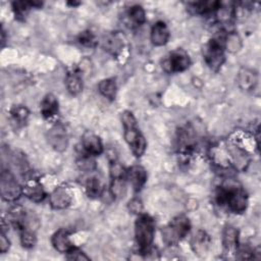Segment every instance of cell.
I'll list each match as a JSON object with an SVG mask.
<instances>
[{
    "mask_svg": "<svg viewBox=\"0 0 261 261\" xmlns=\"http://www.w3.org/2000/svg\"><path fill=\"white\" fill-rule=\"evenodd\" d=\"M22 195L36 203L42 202L46 198V192L43 186L35 177L25 179V182L22 186Z\"/></svg>",
    "mask_w": 261,
    "mask_h": 261,
    "instance_id": "cell-10",
    "label": "cell"
},
{
    "mask_svg": "<svg viewBox=\"0 0 261 261\" xmlns=\"http://www.w3.org/2000/svg\"><path fill=\"white\" fill-rule=\"evenodd\" d=\"M155 236V221L145 213L138 215L135 222V239L139 248V252L144 255L150 254L153 249V241Z\"/></svg>",
    "mask_w": 261,
    "mask_h": 261,
    "instance_id": "cell-3",
    "label": "cell"
},
{
    "mask_svg": "<svg viewBox=\"0 0 261 261\" xmlns=\"http://www.w3.org/2000/svg\"><path fill=\"white\" fill-rule=\"evenodd\" d=\"M110 193L114 199L123 198L126 193V177H116L110 180Z\"/></svg>",
    "mask_w": 261,
    "mask_h": 261,
    "instance_id": "cell-25",
    "label": "cell"
},
{
    "mask_svg": "<svg viewBox=\"0 0 261 261\" xmlns=\"http://www.w3.org/2000/svg\"><path fill=\"white\" fill-rule=\"evenodd\" d=\"M40 112L45 119L54 118L59 112L58 100L53 94H47L40 104Z\"/></svg>",
    "mask_w": 261,
    "mask_h": 261,
    "instance_id": "cell-16",
    "label": "cell"
},
{
    "mask_svg": "<svg viewBox=\"0 0 261 261\" xmlns=\"http://www.w3.org/2000/svg\"><path fill=\"white\" fill-rule=\"evenodd\" d=\"M10 114L14 122H16L17 124H22L23 122L27 121V118L29 117L30 112L25 106L16 105L11 108Z\"/></svg>",
    "mask_w": 261,
    "mask_h": 261,
    "instance_id": "cell-28",
    "label": "cell"
},
{
    "mask_svg": "<svg viewBox=\"0 0 261 261\" xmlns=\"http://www.w3.org/2000/svg\"><path fill=\"white\" fill-rule=\"evenodd\" d=\"M238 85L243 91H252L258 83L257 73L249 68H242L238 74Z\"/></svg>",
    "mask_w": 261,
    "mask_h": 261,
    "instance_id": "cell-18",
    "label": "cell"
},
{
    "mask_svg": "<svg viewBox=\"0 0 261 261\" xmlns=\"http://www.w3.org/2000/svg\"><path fill=\"white\" fill-rule=\"evenodd\" d=\"M127 207H128V210H129L132 213H134V214L139 215V214L143 213V212H142V211H143V203H142L141 199H139V198H133V199L128 202Z\"/></svg>",
    "mask_w": 261,
    "mask_h": 261,
    "instance_id": "cell-33",
    "label": "cell"
},
{
    "mask_svg": "<svg viewBox=\"0 0 261 261\" xmlns=\"http://www.w3.org/2000/svg\"><path fill=\"white\" fill-rule=\"evenodd\" d=\"M170 37V33L167 24L164 21H157L153 24L150 34V40L155 46H164Z\"/></svg>",
    "mask_w": 261,
    "mask_h": 261,
    "instance_id": "cell-15",
    "label": "cell"
},
{
    "mask_svg": "<svg viewBox=\"0 0 261 261\" xmlns=\"http://www.w3.org/2000/svg\"><path fill=\"white\" fill-rule=\"evenodd\" d=\"M203 58L211 70L217 71L225 61L223 38L210 39L203 47Z\"/></svg>",
    "mask_w": 261,
    "mask_h": 261,
    "instance_id": "cell-5",
    "label": "cell"
},
{
    "mask_svg": "<svg viewBox=\"0 0 261 261\" xmlns=\"http://www.w3.org/2000/svg\"><path fill=\"white\" fill-rule=\"evenodd\" d=\"M190 229V219L184 214L177 215L173 217L167 225L162 227V240L168 246L176 245L185 237H187Z\"/></svg>",
    "mask_w": 261,
    "mask_h": 261,
    "instance_id": "cell-4",
    "label": "cell"
},
{
    "mask_svg": "<svg viewBox=\"0 0 261 261\" xmlns=\"http://www.w3.org/2000/svg\"><path fill=\"white\" fill-rule=\"evenodd\" d=\"M211 244V239L206 231L199 229L191 240V248L195 254L203 256L207 253Z\"/></svg>",
    "mask_w": 261,
    "mask_h": 261,
    "instance_id": "cell-17",
    "label": "cell"
},
{
    "mask_svg": "<svg viewBox=\"0 0 261 261\" xmlns=\"http://www.w3.org/2000/svg\"><path fill=\"white\" fill-rule=\"evenodd\" d=\"M69 236V231L65 228H60L56 230L51 237V244L53 248L59 253H68L74 247L70 241Z\"/></svg>",
    "mask_w": 261,
    "mask_h": 261,
    "instance_id": "cell-13",
    "label": "cell"
},
{
    "mask_svg": "<svg viewBox=\"0 0 261 261\" xmlns=\"http://www.w3.org/2000/svg\"><path fill=\"white\" fill-rule=\"evenodd\" d=\"M103 47L112 55H118L123 48V42L118 35L110 34L103 39Z\"/></svg>",
    "mask_w": 261,
    "mask_h": 261,
    "instance_id": "cell-22",
    "label": "cell"
},
{
    "mask_svg": "<svg viewBox=\"0 0 261 261\" xmlns=\"http://www.w3.org/2000/svg\"><path fill=\"white\" fill-rule=\"evenodd\" d=\"M222 247L226 254H236L239 247V231L231 225L225 226L222 232Z\"/></svg>",
    "mask_w": 261,
    "mask_h": 261,
    "instance_id": "cell-14",
    "label": "cell"
},
{
    "mask_svg": "<svg viewBox=\"0 0 261 261\" xmlns=\"http://www.w3.org/2000/svg\"><path fill=\"white\" fill-rule=\"evenodd\" d=\"M121 122L123 126V137L136 157H141L147 148L145 137L140 130L137 119L133 112L125 110L121 113Z\"/></svg>",
    "mask_w": 261,
    "mask_h": 261,
    "instance_id": "cell-2",
    "label": "cell"
},
{
    "mask_svg": "<svg viewBox=\"0 0 261 261\" xmlns=\"http://www.w3.org/2000/svg\"><path fill=\"white\" fill-rule=\"evenodd\" d=\"M85 190L89 198L96 199L102 195L104 191V185L98 176H91L86 180Z\"/></svg>",
    "mask_w": 261,
    "mask_h": 261,
    "instance_id": "cell-20",
    "label": "cell"
},
{
    "mask_svg": "<svg viewBox=\"0 0 261 261\" xmlns=\"http://www.w3.org/2000/svg\"><path fill=\"white\" fill-rule=\"evenodd\" d=\"M66 258L68 260H89L90 257L87 256L82 250L73 247L68 253H66Z\"/></svg>",
    "mask_w": 261,
    "mask_h": 261,
    "instance_id": "cell-32",
    "label": "cell"
},
{
    "mask_svg": "<svg viewBox=\"0 0 261 261\" xmlns=\"http://www.w3.org/2000/svg\"><path fill=\"white\" fill-rule=\"evenodd\" d=\"M47 139L49 145L57 152L66 150L68 146V135L65 127L60 124H54L47 133Z\"/></svg>",
    "mask_w": 261,
    "mask_h": 261,
    "instance_id": "cell-8",
    "label": "cell"
},
{
    "mask_svg": "<svg viewBox=\"0 0 261 261\" xmlns=\"http://www.w3.org/2000/svg\"><path fill=\"white\" fill-rule=\"evenodd\" d=\"M42 3L37 1H14L12 2V9L15 17L23 18L32 8L41 7Z\"/></svg>",
    "mask_w": 261,
    "mask_h": 261,
    "instance_id": "cell-23",
    "label": "cell"
},
{
    "mask_svg": "<svg viewBox=\"0 0 261 261\" xmlns=\"http://www.w3.org/2000/svg\"><path fill=\"white\" fill-rule=\"evenodd\" d=\"M77 40H79L80 44H82L83 46H86V47H94L96 45V43H97L94 34L92 32H90V31L83 32L79 36Z\"/></svg>",
    "mask_w": 261,
    "mask_h": 261,
    "instance_id": "cell-31",
    "label": "cell"
},
{
    "mask_svg": "<svg viewBox=\"0 0 261 261\" xmlns=\"http://www.w3.org/2000/svg\"><path fill=\"white\" fill-rule=\"evenodd\" d=\"M65 84H66V88L67 91L75 96L79 95L82 91H83V73H81L80 69H72L70 71H68V73L66 74V79H65Z\"/></svg>",
    "mask_w": 261,
    "mask_h": 261,
    "instance_id": "cell-19",
    "label": "cell"
},
{
    "mask_svg": "<svg viewBox=\"0 0 261 261\" xmlns=\"http://www.w3.org/2000/svg\"><path fill=\"white\" fill-rule=\"evenodd\" d=\"M126 16L133 27H140L146 21V12L139 4L132 5L126 11Z\"/></svg>",
    "mask_w": 261,
    "mask_h": 261,
    "instance_id": "cell-21",
    "label": "cell"
},
{
    "mask_svg": "<svg viewBox=\"0 0 261 261\" xmlns=\"http://www.w3.org/2000/svg\"><path fill=\"white\" fill-rule=\"evenodd\" d=\"M191 65V58L184 49L172 51L166 60L163 62V67L168 72H181L188 69Z\"/></svg>",
    "mask_w": 261,
    "mask_h": 261,
    "instance_id": "cell-7",
    "label": "cell"
},
{
    "mask_svg": "<svg viewBox=\"0 0 261 261\" xmlns=\"http://www.w3.org/2000/svg\"><path fill=\"white\" fill-rule=\"evenodd\" d=\"M221 2L218 1H202V2H196L193 3V9L198 14H209V13H215V11L220 6Z\"/></svg>",
    "mask_w": 261,
    "mask_h": 261,
    "instance_id": "cell-26",
    "label": "cell"
},
{
    "mask_svg": "<svg viewBox=\"0 0 261 261\" xmlns=\"http://www.w3.org/2000/svg\"><path fill=\"white\" fill-rule=\"evenodd\" d=\"M76 164L81 170L87 171V172H91L96 168V162L93 159V156L86 155V154L76 161Z\"/></svg>",
    "mask_w": 261,
    "mask_h": 261,
    "instance_id": "cell-30",
    "label": "cell"
},
{
    "mask_svg": "<svg viewBox=\"0 0 261 261\" xmlns=\"http://www.w3.org/2000/svg\"><path fill=\"white\" fill-rule=\"evenodd\" d=\"M82 147L86 155H90L93 157L99 156L104 150L101 139L97 135L91 132H87L83 136Z\"/></svg>",
    "mask_w": 261,
    "mask_h": 261,
    "instance_id": "cell-12",
    "label": "cell"
},
{
    "mask_svg": "<svg viewBox=\"0 0 261 261\" xmlns=\"http://www.w3.org/2000/svg\"><path fill=\"white\" fill-rule=\"evenodd\" d=\"M223 46L224 50L226 49L228 52L234 53L242 48V40L237 33L231 32L223 37Z\"/></svg>",
    "mask_w": 261,
    "mask_h": 261,
    "instance_id": "cell-27",
    "label": "cell"
},
{
    "mask_svg": "<svg viewBox=\"0 0 261 261\" xmlns=\"http://www.w3.org/2000/svg\"><path fill=\"white\" fill-rule=\"evenodd\" d=\"M126 180L130 184L135 192H139L147 181V171L141 165H133L125 172Z\"/></svg>",
    "mask_w": 261,
    "mask_h": 261,
    "instance_id": "cell-11",
    "label": "cell"
},
{
    "mask_svg": "<svg viewBox=\"0 0 261 261\" xmlns=\"http://www.w3.org/2000/svg\"><path fill=\"white\" fill-rule=\"evenodd\" d=\"M0 193L4 201L14 202L22 195V186L9 170H2L0 176Z\"/></svg>",
    "mask_w": 261,
    "mask_h": 261,
    "instance_id": "cell-6",
    "label": "cell"
},
{
    "mask_svg": "<svg viewBox=\"0 0 261 261\" xmlns=\"http://www.w3.org/2000/svg\"><path fill=\"white\" fill-rule=\"evenodd\" d=\"M20 232V244L25 249H31L36 245L37 238L35 230L32 229H23Z\"/></svg>",
    "mask_w": 261,
    "mask_h": 261,
    "instance_id": "cell-29",
    "label": "cell"
},
{
    "mask_svg": "<svg viewBox=\"0 0 261 261\" xmlns=\"http://www.w3.org/2000/svg\"><path fill=\"white\" fill-rule=\"evenodd\" d=\"M9 248H10V241L6 237L5 231L1 229V233H0V252L2 254H4L9 250Z\"/></svg>",
    "mask_w": 261,
    "mask_h": 261,
    "instance_id": "cell-34",
    "label": "cell"
},
{
    "mask_svg": "<svg viewBox=\"0 0 261 261\" xmlns=\"http://www.w3.org/2000/svg\"><path fill=\"white\" fill-rule=\"evenodd\" d=\"M71 192L66 187H58L54 189L49 195V203L53 209H65L71 204Z\"/></svg>",
    "mask_w": 261,
    "mask_h": 261,
    "instance_id": "cell-9",
    "label": "cell"
},
{
    "mask_svg": "<svg viewBox=\"0 0 261 261\" xmlns=\"http://www.w3.org/2000/svg\"><path fill=\"white\" fill-rule=\"evenodd\" d=\"M216 202L224 206L232 213L241 214L248 207V195L246 191L236 182L225 181L216 191Z\"/></svg>",
    "mask_w": 261,
    "mask_h": 261,
    "instance_id": "cell-1",
    "label": "cell"
},
{
    "mask_svg": "<svg viewBox=\"0 0 261 261\" xmlns=\"http://www.w3.org/2000/svg\"><path fill=\"white\" fill-rule=\"evenodd\" d=\"M98 90L102 96L107 98L108 100H114L116 97L117 86L114 79H104L98 85Z\"/></svg>",
    "mask_w": 261,
    "mask_h": 261,
    "instance_id": "cell-24",
    "label": "cell"
}]
</instances>
